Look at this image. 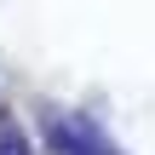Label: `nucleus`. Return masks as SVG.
Masks as SVG:
<instances>
[{"label":"nucleus","mask_w":155,"mask_h":155,"mask_svg":"<svg viewBox=\"0 0 155 155\" xmlns=\"http://www.w3.org/2000/svg\"><path fill=\"white\" fill-rule=\"evenodd\" d=\"M46 132H52V144H58L63 155H115L109 144H104V132H98L86 115H52Z\"/></svg>","instance_id":"nucleus-1"},{"label":"nucleus","mask_w":155,"mask_h":155,"mask_svg":"<svg viewBox=\"0 0 155 155\" xmlns=\"http://www.w3.org/2000/svg\"><path fill=\"white\" fill-rule=\"evenodd\" d=\"M0 155H29V138H23L17 115H6V109H0Z\"/></svg>","instance_id":"nucleus-2"}]
</instances>
